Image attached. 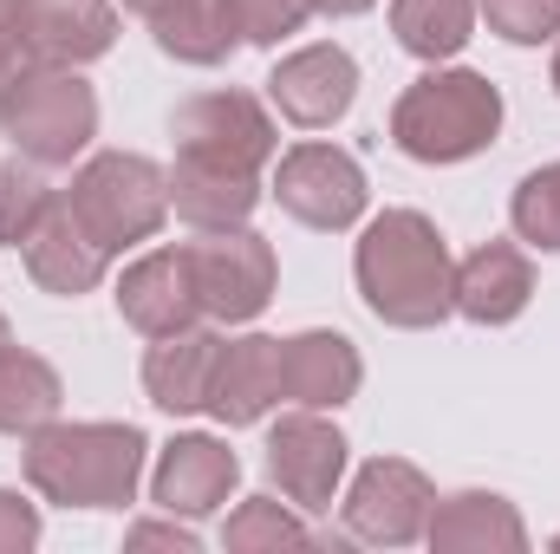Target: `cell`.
<instances>
[{"label": "cell", "instance_id": "1", "mask_svg": "<svg viewBox=\"0 0 560 554\" xmlns=\"http://www.w3.org/2000/svg\"><path fill=\"white\" fill-rule=\"evenodd\" d=\"M352 280H359V300L385 326H405V333L443 326L456 313V262L423 209L372 216L352 255Z\"/></svg>", "mask_w": 560, "mask_h": 554}, {"label": "cell", "instance_id": "2", "mask_svg": "<svg viewBox=\"0 0 560 554\" xmlns=\"http://www.w3.org/2000/svg\"><path fill=\"white\" fill-rule=\"evenodd\" d=\"M143 430L138 424H39L20 450L26 483L59 509H125L143 483Z\"/></svg>", "mask_w": 560, "mask_h": 554}, {"label": "cell", "instance_id": "3", "mask_svg": "<svg viewBox=\"0 0 560 554\" xmlns=\"http://www.w3.org/2000/svg\"><path fill=\"white\" fill-rule=\"evenodd\" d=\"M502 131V92L456 66V72H423L398 92L392 105V143L411 157V163H463V157H482Z\"/></svg>", "mask_w": 560, "mask_h": 554}, {"label": "cell", "instance_id": "4", "mask_svg": "<svg viewBox=\"0 0 560 554\" xmlns=\"http://www.w3.org/2000/svg\"><path fill=\"white\" fill-rule=\"evenodd\" d=\"M66 209L85 222V235L105 255H125L150 242L170 216V170H156L138 150H98L72 170V183L59 189Z\"/></svg>", "mask_w": 560, "mask_h": 554}, {"label": "cell", "instance_id": "5", "mask_svg": "<svg viewBox=\"0 0 560 554\" xmlns=\"http://www.w3.org/2000/svg\"><path fill=\"white\" fill-rule=\"evenodd\" d=\"M7 143L39 163V170H66L85 143L98 138V92L79 79V66H39L20 99L0 112Z\"/></svg>", "mask_w": 560, "mask_h": 554}, {"label": "cell", "instance_id": "6", "mask_svg": "<svg viewBox=\"0 0 560 554\" xmlns=\"http://www.w3.org/2000/svg\"><path fill=\"white\" fill-rule=\"evenodd\" d=\"M170 138L176 157H196V163H222V170H248L261 176L280 157V125L275 112L255 99V92H196L170 112Z\"/></svg>", "mask_w": 560, "mask_h": 554}, {"label": "cell", "instance_id": "7", "mask_svg": "<svg viewBox=\"0 0 560 554\" xmlns=\"http://www.w3.org/2000/svg\"><path fill=\"white\" fill-rule=\"evenodd\" d=\"M189 275H196V300H202V320L215 326H248L268 300H275V249L268 235H255L248 222L242 229H215V235H196L189 249Z\"/></svg>", "mask_w": 560, "mask_h": 554}, {"label": "cell", "instance_id": "8", "mask_svg": "<svg viewBox=\"0 0 560 554\" xmlns=\"http://www.w3.org/2000/svg\"><path fill=\"white\" fill-rule=\"evenodd\" d=\"M346 535L352 542H372V549H411L430 529V509H436V489L418 463L405 457H372L352 489H346Z\"/></svg>", "mask_w": 560, "mask_h": 554}, {"label": "cell", "instance_id": "9", "mask_svg": "<svg viewBox=\"0 0 560 554\" xmlns=\"http://www.w3.org/2000/svg\"><path fill=\"white\" fill-rule=\"evenodd\" d=\"M365 170L339 143H293L275 163V203L306 229H352L365 216Z\"/></svg>", "mask_w": 560, "mask_h": 554}, {"label": "cell", "instance_id": "10", "mask_svg": "<svg viewBox=\"0 0 560 554\" xmlns=\"http://www.w3.org/2000/svg\"><path fill=\"white\" fill-rule=\"evenodd\" d=\"M346 437L326 424L319 412H293L268 430V476L280 483V496L293 509H332L339 476H346Z\"/></svg>", "mask_w": 560, "mask_h": 554}, {"label": "cell", "instance_id": "11", "mask_svg": "<svg viewBox=\"0 0 560 554\" xmlns=\"http://www.w3.org/2000/svg\"><path fill=\"white\" fill-rule=\"evenodd\" d=\"M268 99H275V112L287 125L326 131V125H339V118L352 112V99H359V66H352V53L332 46V39L300 46V53H287L275 72H268Z\"/></svg>", "mask_w": 560, "mask_h": 554}, {"label": "cell", "instance_id": "12", "mask_svg": "<svg viewBox=\"0 0 560 554\" xmlns=\"http://www.w3.org/2000/svg\"><path fill=\"white\" fill-rule=\"evenodd\" d=\"M235 483H242V457H235L222 437L189 430V437L163 443V457H156V470H150V503H156L163 516L202 522V516H215V509L235 496Z\"/></svg>", "mask_w": 560, "mask_h": 554}, {"label": "cell", "instance_id": "13", "mask_svg": "<svg viewBox=\"0 0 560 554\" xmlns=\"http://www.w3.org/2000/svg\"><path fill=\"white\" fill-rule=\"evenodd\" d=\"M118 313H125V326H138L143 339H163V333L196 326L202 320V300H196L189 255L183 249H150V255H138L118 275Z\"/></svg>", "mask_w": 560, "mask_h": 554}, {"label": "cell", "instance_id": "14", "mask_svg": "<svg viewBox=\"0 0 560 554\" xmlns=\"http://www.w3.org/2000/svg\"><path fill=\"white\" fill-rule=\"evenodd\" d=\"M280 379H287V405H300V412H339V405L359 399L365 359H359V346L346 333L313 326V333L280 339Z\"/></svg>", "mask_w": 560, "mask_h": 554}, {"label": "cell", "instance_id": "15", "mask_svg": "<svg viewBox=\"0 0 560 554\" xmlns=\"http://www.w3.org/2000/svg\"><path fill=\"white\" fill-rule=\"evenodd\" d=\"M275 405H287L280 339H268V333L222 339V359H215V379H209V417L242 430V424H261Z\"/></svg>", "mask_w": 560, "mask_h": 554}, {"label": "cell", "instance_id": "16", "mask_svg": "<svg viewBox=\"0 0 560 554\" xmlns=\"http://www.w3.org/2000/svg\"><path fill=\"white\" fill-rule=\"evenodd\" d=\"M20 255H26V275L39 293H59V300H79V293H92L105 268H112V255L85 235V222L66 209V196H52V209L39 216V229L20 242Z\"/></svg>", "mask_w": 560, "mask_h": 554}, {"label": "cell", "instance_id": "17", "mask_svg": "<svg viewBox=\"0 0 560 554\" xmlns=\"http://www.w3.org/2000/svg\"><path fill=\"white\" fill-rule=\"evenodd\" d=\"M215 359H222V333L215 326H183V333H163L150 339L143 353V392L150 405L170 417L209 412V379H215Z\"/></svg>", "mask_w": 560, "mask_h": 554}, {"label": "cell", "instance_id": "18", "mask_svg": "<svg viewBox=\"0 0 560 554\" xmlns=\"http://www.w3.org/2000/svg\"><path fill=\"white\" fill-rule=\"evenodd\" d=\"M423 542L436 554H522L528 549V522L495 489H456V496H436Z\"/></svg>", "mask_w": 560, "mask_h": 554}, {"label": "cell", "instance_id": "19", "mask_svg": "<svg viewBox=\"0 0 560 554\" xmlns=\"http://www.w3.org/2000/svg\"><path fill=\"white\" fill-rule=\"evenodd\" d=\"M535 300V262L515 242H482L456 262V313L476 326H509Z\"/></svg>", "mask_w": 560, "mask_h": 554}, {"label": "cell", "instance_id": "20", "mask_svg": "<svg viewBox=\"0 0 560 554\" xmlns=\"http://www.w3.org/2000/svg\"><path fill=\"white\" fill-rule=\"evenodd\" d=\"M261 203V176L248 170H222V163H196V157H176L170 170V209L196 229V235H215V229H242Z\"/></svg>", "mask_w": 560, "mask_h": 554}, {"label": "cell", "instance_id": "21", "mask_svg": "<svg viewBox=\"0 0 560 554\" xmlns=\"http://www.w3.org/2000/svg\"><path fill=\"white\" fill-rule=\"evenodd\" d=\"M26 33L46 66H92L118 39L112 0H26Z\"/></svg>", "mask_w": 560, "mask_h": 554}, {"label": "cell", "instance_id": "22", "mask_svg": "<svg viewBox=\"0 0 560 554\" xmlns=\"http://www.w3.org/2000/svg\"><path fill=\"white\" fill-rule=\"evenodd\" d=\"M150 39L176 66H222L242 46V26L229 0H170L163 13H150Z\"/></svg>", "mask_w": 560, "mask_h": 554}, {"label": "cell", "instance_id": "23", "mask_svg": "<svg viewBox=\"0 0 560 554\" xmlns=\"http://www.w3.org/2000/svg\"><path fill=\"white\" fill-rule=\"evenodd\" d=\"M59 399H66V385L39 353L0 346V437H33L39 424L59 417Z\"/></svg>", "mask_w": 560, "mask_h": 554}, {"label": "cell", "instance_id": "24", "mask_svg": "<svg viewBox=\"0 0 560 554\" xmlns=\"http://www.w3.org/2000/svg\"><path fill=\"white\" fill-rule=\"evenodd\" d=\"M392 33L411 59H450L476 33V0H392Z\"/></svg>", "mask_w": 560, "mask_h": 554}, {"label": "cell", "instance_id": "25", "mask_svg": "<svg viewBox=\"0 0 560 554\" xmlns=\"http://www.w3.org/2000/svg\"><path fill=\"white\" fill-rule=\"evenodd\" d=\"M52 183L39 176V163H26L20 150L0 163V249H20L33 229H39V216L52 209Z\"/></svg>", "mask_w": 560, "mask_h": 554}, {"label": "cell", "instance_id": "26", "mask_svg": "<svg viewBox=\"0 0 560 554\" xmlns=\"http://www.w3.org/2000/svg\"><path fill=\"white\" fill-rule=\"evenodd\" d=\"M509 222H515V235H522L528 249L560 255V163H541V170H528V176L515 183Z\"/></svg>", "mask_w": 560, "mask_h": 554}, {"label": "cell", "instance_id": "27", "mask_svg": "<svg viewBox=\"0 0 560 554\" xmlns=\"http://www.w3.org/2000/svg\"><path fill=\"white\" fill-rule=\"evenodd\" d=\"M222 542L235 554H261V549H306L313 542V529L293 516V509H280L275 496H248V503H235V516H229V529H222Z\"/></svg>", "mask_w": 560, "mask_h": 554}, {"label": "cell", "instance_id": "28", "mask_svg": "<svg viewBox=\"0 0 560 554\" xmlns=\"http://www.w3.org/2000/svg\"><path fill=\"white\" fill-rule=\"evenodd\" d=\"M46 59L33 53V33H26V0H0V112L20 99V85L39 72Z\"/></svg>", "mask_w": 560, "mask_h": 554}, {"label": "cell", "instance_id": "29", "mask_svg": "<svg viewBox=\"0 0 560 554\" xmlns=\"http://www.w3.org/2000/svg\"><path fill=\"white\" fill-rule=\"evenodd\" d=\"M489 33H502L509 46H541L560 33V0H476Z\"/></svg>", "mask_w": 560, "mask_h": 554}, {"label": "cell", "instance_id": "30", "mask_svg": "<svg viewBox=\"0 0 560 554\" xmlns=\"http://www.w3.org/2000/svg\"><path fill=\"white\" fill-rule=\"evenodd\" d=\"M229 7H235L242 46H280L313 20V0H229Z\"/></svg>", "mask_w": 560, "mask_h": 554}, {"label": "cell", "instance_id": "31", "mask_svg": "<svg viewBox=\"0 0 560 554\" xmlns=\"http://www.w3.org/2000/svg\"><path fill=\"white\" fill-rule=\"evenodd\" d=\"M39 542V509L20 489H0V554H26Z\"/></svg>", "mask_w": 560, "mask_h": 554}, {"label": "cell", "instance_id": "32", "mask_svg": "<svg viewBox=\"0 0 560 554\" xmlns=\"http://www.w3.org/2000/svg\"><path fill=\"white\" fill-rule=\"evenodd\" d=\"M131 549H176V554H196V535L170 516V522H138L131 529Z\"/></svg>", "mask_w": 560, "mask_h": 554}, {"label": "cell", "instance_id": "33", "mask_svg": "<svg viewBox=\"0 0 560 554\" xmlns=\"http://www.w3.org/2000/svg\"><path fill=\"white\" fill-rule=\"evenodd\" d=\"M365 7H378V0H313V13H326V20H352Z\"/></svg>", "mask_w": 560, "mask_h": 554}, {"label": "cell", "instance_id": "34", "mask_svg": "<svg viewBox=\"0 0 560 554\" xmlns=\"http://www.w3.org/2000/svg\"><path fill=\"white\" fill-rule=\"evenodd\" d=\"M118 7H125V13H138V20H150V13H163L170 0H118Z\"/></svg>", "mask_w": 560, "mask_h": 554}, {"label": "cell", "instance_id": "35", "mask_svg": "<svg viewBox=\"0 0 560 554\" xmlns=\"http://www.w3.org/2000/svg\"><path fill=\"white\" fill-rule=\"evenodd\" d=\"M0 346H13V326H7V313H0Z\"/></svg>", "mask_w": 560, "mask_h": 554}, {"label": "cell", "instance_id": "36", "mask_svg": "<svg viewBox=\"0 0 560 554\" xmlns=\"http://www.w3.org/2000/svg\"><path fill=\"white\" fill-rule=\"evenodd\" d=\"M555 92H560V46H555Z\"/></svg>", "mask_w": 560, "mask_h": 554}, {"label": "cell", "instance_id": "37", "mask_svg": "<svg viewBox=\"0 0 560 554\" xmlns=\"http://www.w3.org/2000/svg\"><path fill=\"white\" fill-rule=\"evenodd\" d=\"M555 549H560V535H555Z\"/></svg>", "mask_w": 560, "mask_h": 554}]
</instances>
